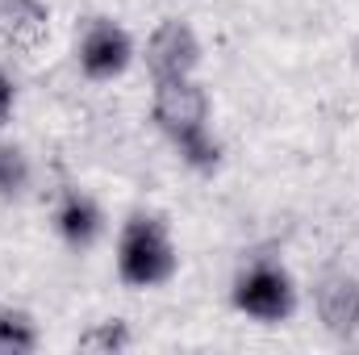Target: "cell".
<instances>
[{
	"instance_id": "cell-1",
	"label": "cell",
	"mask_w": 359,
	"mask_h": 355,
	"mask_svg": "<svg viewBox=\"0 0 359 355\" xmlns=\"http://www.w3.org/2000/svg\"><path fill=\"white\" fill-rule=\"evenodd\" d=\"M176 243L155 213H134L117 239V272L130 288H159L176 276Z\"/></svg>"
},
{
	"instance_id": "cell-2",
	"label": "cell",
	"mask_w": 359,
	"mask_h": 355,
	"mask_svg": "<svg viewBox=\"0 0 359 355\" xmlns=\"http://www.w3.org/2000/svg\"><path fill=\"white\" fill-rule=\"evenodd\" d=\"M234 309L255 318V322H268L280 326L292 318L297 309V288H292V276L271 260H255L251 267L238 272L234 280Z\"/></svg>"
},
{
	"instance_id": "cell-3",
	"label": "cell",
	"mask_w": 359,
	"mask_h": 355,
	"mask_svg": "<svg viewBox=\"0 0 359 355\" xmlns=\"http://www.w3.org/2000/svg\"><path fill=\"white\" fill-rule=\"evenodd\" d=\"M155 126L172 138V142H188L196 134H205L209 126V92L201 88L192 76H180V80H155Z\"/></svg>"
},
{
	"instance_id": "cell-4",
	"label": "cell",
	"mask_w": 359,
	"mask_h": 355,
	"mask_svg": "<svg viewBox=\"0 0 359 355\" xmlns=\"http://www.w3.org/2000/svg\"><path fill=\"white\" fill-rule=\"evenodd\" d=\"M147 67L155 80H180V76H192L201 67V42L192 34L188 21L180 17H168L151 42H147Z\"/></svg>"
},
{
	"instance_id": "cell-5",
	"label": "cell",
	"mask_w": 359,
	"mask_h": 355,
	"mask_svg": "<svg viewBox=\"0 0 359 355\" xmlns=\"http://www.w3.org/2000/svg\"><path fill=\"white\" fill-rule=\"evenodd\" d=\"M130 59H134V42L121 25H113L104 17L88 21V29L80 38V72L88 80H117L130 67Z\"/></svg>"
},
{
	"instance_id": "cell-6",
	"label": "cell",
	"mask_w": 359,
	"mask_h": 355,
	"mask_svg": "<svg viewBox=\"0 0 359 355\" xmlns=\"http://www.w3.org/2000/svg\"><path fill=\"white\" fill-rule=\"evenodd\" d=\"M318 318L334 339H351L359 330V280L347 272H330L318 284Z\"/></svg>"
},
{
	"instance_id": "cell-7",
	"label": "cell",
	"mask_w": 359,
	"mask_h": 355,
	"mask_svg": "<svg viewBox=\"0 0 359 355\" xmlns=\"http://www.w3.org/2000/svg\"><path fill=\"white\" fill-rule=\"evenodd\" d=\"M0 38L13 51L34 55L50 38V13L42 0H0Z\"/></svg>"
},
{
	"instance_id": "cell-8",
	"label": "cell",
	"mask_w": 359,
	"mask_h": 355,
	"mask_svg": "<svg viewBox=\"0 0 359 355\" xmlns=\"http://www.w3.org/2000/svg\"><path fill=\"white\" fill-rule=\"evenodd\" d=\"M55 226H59V234L72 247H88V243H96V234H100V209H96L92 196L67 188L59 196V205H55Z\"/></svg>"
},
{
	"instance_id": "cell-9",
	"label": "cell",
	"mask_w": 359,
	"mask_h": 355,
	"mask_svg": "<svg viewBox=\"0 0 359 355\" xmlns=\"http://www.w3.org/2000/svg\"><path fill=\"white\" fill-rule=\"evenodd\" d=\"M38 347V330L29 314L21 309H0V355H21Z\"/></svg>"
},
{
	"instance_id": "cell-10",
	"label": "cell",
	"mask_w": 359,
	"mask_h": 355,
	"mask_svg": "<svg viewBox=\"0 0 359 355\" xmlns=\"http://www.w3.org/2000/svg\"><path fill=\"white\" fill-rule=\"evenodd\" d=\"M134 339H130V326L121 318H109V322H96L80 335V351H126Z\"/></svg>"
},
{
	"instance_id": "cell-11",
	"label": "cell",
	"mask_w": 359,
	"mask_h": 355,
	"mask_svg": "<svg viewBox=\"0 0 359 355\" xmlns=\"http://www.w3.org/2000/svg\"><path fill=\"white\" fill-rule=\"evenodd\" d=\"M29 184V163L21 147H0V196H17Z\"/></svg>"
},
{
	"instance_id": "cell-12",
	"label": "cell",
	"mask_w": 359,
	"mask_h": 355,
	"mask_svg": "<svg viewBox=\"0 0 359 355\" xmlns=\"http://www.w3.org/2000/svg\"><path fill=\"white\" fill-rule=\"evenodd\" d=\"M13 105H17V88H13V80L0 72V126L13 117Z\"/></svg>"
}]
</instances>
